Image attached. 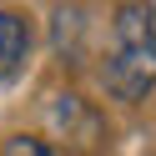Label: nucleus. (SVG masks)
Wrapping results in <instances>:
<instances>
[{
    "label": "nucleus",
    "instance_id": "nucleus-2",
    "mask_svg": "<svg viewBox=\"0 0 156 156\" xmlns=\"http://www.w3.org/2000/svg\"><path fill=\"white\" fill-rule=\"evenodd\" d=\"M25 45H30V30H25V20H20V15H10V10H0V81L20 71Z\"/></svg>",
    "mask_w": 156,
    "mask_h": 156
},
{
    "label": "nucleus",
    "instance_id": "nucleus-3",
    "mask_svg": "<svg viewBox=\"0 0 156 156\" xmlns=\"http://www.w3.org/2000/svg\"><path fill=\"white\" fill-rule=\"evenodd\" d=\"M5 156H55L45 141H35V136H10L5 141Z\"/></svg>",
    "mask_w": 156,
    "mask_h": 156
},
{
    "label": "nucleus",
    "instance_id": "nucleus-1",
    "mask_svg": "<svg viewBox=\"0 0 156 156\" xmlns=\"http://www.w3.org/2000/svg\"><path fill=\"white\" fill-rule=\"evenodd\" d=\"M106 86L121 101H141L156 86V25L141 5L116 10V41L106 55Z\"/></svg>",
    "mask_w": 156,
    "mask_h": 156
}]
</instances>
